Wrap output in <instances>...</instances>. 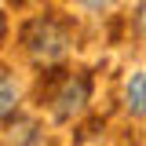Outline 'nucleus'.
<instances>
[{"mask_svg":"<svg viewBox=\"0 0 146 146\" xmlns=\"http://www.w3.org/2000/svg\"><path fill=\"white\" fill-rule=\"evenodd\" d=\"M66 44H70L66 26H58L55 18H36L33 26L26 29V48H29V55H33L36 62H55V58H62V55H66Z\"/></svg>","mask_w":146,"mask_h":146,"instance_id":"nucleus-1","label":"nucleus"},{"mask_svg":"<svg viewBox=\"0 0 146 146\" xmlns=\"http://www.w3.org/2000/svg\"><path fill=\"white\" fill-rule=\"evenodd\" d=\"M84 102H88V77H66L51 95V110L58 121H70L73 113H80Z\"/></svg>","mask_w":146,"mask_h":146,"instance_id":"nucleus-2","label":"nucleus"},{"mask_svg":"<svg viewBox=\"0 0 146 146\" xmlns=\"http://www.w3.org/2000/svg\"><path fill=\"white\" fill-rule=\"evenodd\" d=\"M128 113L131 117H146V77L135 73L128 80Z\"/></svg>","mask_w":146,"mask_h":146,"instance_id":"nucleus-3","label":"nucleus"},{"mask_svg":"<svg viewBox=\"0 0 146 146\" xmlns=\"http://www.w3.org/2000/svg\"><path fill=\"white\" fill-rule=\"evenodd\" d=\"M0 95H4V102H0V110H4V124H11V110H15V84H11V77H7V73L0 77Z\"/></svg>","mask_w":146,"mask_h":146,"instance_id":"nucleus-4","label":"nucleus"},{"mask_svg":"<svg viewBox=\"0 0 146 146\" xmlns=\"http://www.w3.org/2000/svg\"><path fill=\"white\" fill-rule=\"evenodd\" d=\"M7 139H15V143H40V135H36L33 124H7Z\"/></svg>","mask_w":146,"mask_h":146,"instance_id":"nucleus-5","label":"nucleus"},{"mask_svg":"<svg viewBox=\"0 0 146 146\" xmlns=\"http://www.w3.org/2000/svg\"><path fill=\"white\" fill-rule=\"evenodd\" d=\"M84 4H91V7H102V4H110V0H84Z\"/></svg>","mask_w":146,"mask_h":146,"instance_id":"nucleus-6","label":"nucleus"},{"mask_svg":"<svg viewBox=\"0 0 146 146\" xmlns=\"http://www.w3.org/2000/svg\"><path fill=\"white\" fill-rule=\"evenodd\" d=\"M139 26H143V29H146V4H143V18H139Z\"/></svg>","mask_w":146,"mask_h":146,"instance_id":"nucleus-7","label":"nucleus"}]
</instances>
